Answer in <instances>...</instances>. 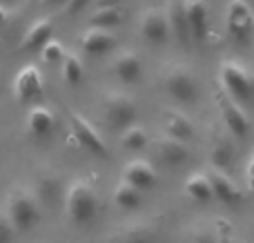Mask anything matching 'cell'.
<instances>
[{"instance_id": "obj_1", "label": "cell", "mask_w": 254, "mask_h": 243, "mask_svg": "<svg viewBox=\"0 0 254 243\" xmlns=\"http://www.w3.org/2000/svg\"><path fill=\"white\" fill-rule=\"evenodd\" d=\"M65 210L71 223L85 228L94 223L98 214V194L89 179H74L65 194Z\"/></svg>"}, {"instance_id": "obj_2", "label": "cell", "mask_w": 254, "mask_h": 243, "mask_svg": "<svg viewBox=\"0 0 254 243\" xmlns=\"http://www.w3.org/2000/svg\"><path fill=\"white\" fill-rule=\"evenodd\" d=\"M4 214L11 221L13 230L25 235L31 232L40 223V205L36 196L25 187H13L7 194V203H4Z\"/></svg>"}, {"instance_id": "obj_3", "label": "cell", "mask_w": 254, "mask_h": 243, "mask_svg": "<svg viewBox=\"0 0 254 243\" xmlns=\"http://www.w3.org/2000/svg\"><path fill=\"white\" fill-rule=\"evenodd\" d=\"M163 87L179 105H194L201 98V80L188 65H170L163 71Z\"/></svg>"}, {"instance_id": "obj_4", "label": "cell", "mask_w": 254, "mask_h": 243, "mask_svg": "<svg viewBox=\"0 0 254 243\" xmlns=\"http://www.w3.org/2000/svg\"><path fill=\"white\" fill-rule=\"evenodd\" d=\"M67 121H69L71 136L76 138V143H78L83 150H87L89 154L98 156V159H107L110 150H107L105 138L101 136V132H98L83 114H78V112H74V110H67Z\"/></svg>"}, {"instance_id": "obj_5", "label": "cell", "mask_w": 254, "mask_h": 243, "mask_svg": "<svg viewBox=\"0 0 254 243\" xmlns=\"http://www.w3.org/2000/svg\"><path fill=\"white\" fill-rule=\"evenodd\" d=\"M103 114H105V121L110 127L125 132L127 127H131L136 123L138 107L127 94L110 92L105 96V101H103Z\"/></svg>"}, {"instance_id": "obj_6", "label": "cell", "mask_w": 254, "mask_h": 243, "mask_svg": "<svg viewBox=\"0 0 254 243\" xmlns=\"http://www.w3.org/2000/svg\"><path fill=\"white\" fill-rule=\"evenodd\" d=\"M219 87L237 103H243L252 96V80L239 62L223 61L219 65Z\"/></svg>"}, {"instance_id": "obj_7", "label": "cell", "mask_w": 254, "mask_h": 243, "mask_svg": "<svg viewBox=\"0 0 254 243\" xmlns=\"http://www.w3.org/2000/svg\"><path fill=\"white\" fill-rule=\"evenodd\" d=\"M45 92L43 74L36 65H25L13 78V98L22 105H38Z\"/></svg>"}, {"instance_id": "obj_8", "label": "cell", "mask_w": 254, "mask_h": 243, "mask_svg": "<svg viewBox=\"0 0 254 243\" xmlns=\"http://www.w3.org/2000/svg\"><path fill=\"white\" fill-rule=\"evenodd\" d=\"M225 27L230 36L239 43H248L254 31V11L248 0H230L228 13H225Z\"/></svg>"}, {"instance_id": "obj_9", "label": "cell", "mask_w": 254, "mask_h": 243, "mask_svg": "<svg viewBox=\"0 0 254 243\" xmlns=\"http://www.w3.org/2000/svg\"><path fill=\"white\" fill-rule=\"evenodd\" d=\"M214 103H216V107H219V112H221V119H223L225 127H228L234 136L246 138L248 129H250V121H248L241 103H237L232 96H228L221 87L214 92Z\"/></svg>"}, {"instance_id": "obj_10", "label": "cell", "mask_w": 254, "mask_h": 243, "mask_svg": "<svg viewBox=\"0 0 254 243\" xmlns=\"http://www.w3.org/2000/svg\"><path fill=\"white\" fill-rule=\"evenodd\" d=\"M67 187L63 185L61 177L54 172H40L36 179V201H38L40 210H56L58 205H65Z\"/></svg>"}, {"instance_id": "obj_11", "label": "cell", "mask_w": 254, "mask_h": 243, "mask_svg": "<svg viewBox=\"0 0 254 243\" xmlns=\"http://www.w3.org/2000/svg\"><path fill=\"white\" fill-rule=\"evenodd\" d=\"M140 34L147 43L152 45H163L172 38L170 34V22H167V16L163 9L152 7L140 16Z\"/></svg>"}, {"instance_id": "obj_12", "label": "cell", "mask_w": 254, "mask_h": 243, "mask_svg": "<svg viewBox=\"0 0 254 243\" xmlns=\"http://www.w3.org/2000/svg\"><path fill=\"white\" fill-rule=\"evenodd\" d=\"M154 150H156L158 161L163 165H167V168H179V165H185L192 159V150H190L188 143L176 141V138H170V136L158 138L154 143Z\"/></svg>"}, {"instance_id": "obj_13", "label": "cell", "mask_w": 254, "mask_h": 243, "mask_svg": "<svg viewBox=\"0 0 254 243\" xmlns=\"http://www.w3.org/2000/svg\"><path fill=\"white\" fill-rule=\"evenodd\" d=\"M192 40H203L210 29V7L207 0H183Z\"/></svg>"}, {"instance_id": "obj_14", "label": "cell", "mask_w": 254, "mask_h": 243, "mask_svg": "<svg viewBox=\"0 0 254 243\" xmlns=\"http://www.w3.org/2000/svg\"><path fill=\"white\" fill-rule=\"evenodd\" d=\"M123 181L134 185L136 190L145 192V190H152L158 181V174L154 170V165H149L147 161L143 159H134L125 165V172H123Z\"/></svg>"}, {"instance_id": "obj_15", "label": "cell", "mask_w": 254, "mask_h": 243, "mask_svg": "<svg viewBox=\"0 0 254 243\" xmlns=\"http://www.w3.org/2000/svg\"><path fill=\"white\" fill-rule=\"evenodd\" d=\"M112 69L119 76V80H123L127 85H134L143 76V58L136 52H131V49H123L121 54H116Z\"/></svg>"}, {"instance_id": "obj_16", "label": "cell", "mask_w": 254, "mask_h": 243, "mask_svg": "<svg viewBox=\"0 0 254 243\" xmlns=\"http://www.w3.org/2000/svg\"><path fill=\"white\" fill-rule=\"evenodd\" d=\"M54 38V22L49 18H36L27 27L25 36L20 40V52H38Z\"/></svg>"}, {"instance_id": "obj_17", "label": "cell", "mask_w": 254, "mask_h": 243, "mask_svg": "<svg viewBox=\"0 0 254 243\" xmlns=\"http://www.w3.org/2000/svg\"><path fill=\"white\" fill-rule=\"evenodd\" d=\"M210 181H212V190H214V196L221 201L223 205H239L243 201V194L239 190V185L232 181V177L221 170L210 168Z\"/></svg>"}, {"instance_id": "obj_18", "label": "cell", "mask_w": 254, "mask_h": 243, "mask_svg": "<svg viewBox=\"0 0 254 243\" xmlns=\"http://www.w3.org/2000/svg\"><path fill=\"white\" fill-rule=\"evenodd\" d=\"M80 47L89 56H103L110 49L116 47V36L107 29H96V27H87L80 34Z\"/></svg>"}, {"instance_id": "obj_19", "label": "cell", "mask_w": 254, "mask_h": 243, "mask_svg": "<svg viewBox=\"0 0 254 243\" xmlns=\"http://www.w3.org/2000/svg\"><path fill=\"white\" fill-rule=\"evenodd\" d=\"M167 22H170V34L174 40L188 45L192 40V34H190V25H188V16H185V4L183 0H170L165 9Z\"/></svg>"}, {"instance_id": "obj_20", "label": "cell", "mask_w": 254, "mask_h": 243, "mask_svg": "<svg viewBox=\"0 0 254 243\" xmlns=\"http://www.w3.org/2000/svg\"><path fill=\"white\" fill-rule=\"evenodd\" d=\"M163 127H165V136L176 138V141L188 143L194 136V125L183 112L179 110H165L163 112Z\"/></svg>"}, {"instance_id": "obj_21", "label": "cell", "mask_w": 254, "mask_h": 243, "mask_svg": "<svg viewBox=\"0 0 254 243\" xmlns=\"http://www.w3.org/2000/svg\"><path fill=\"white\" fill-rule=\"evenodd\" d=\"M234 161H237V147H234V143L228 136L214 138V143L210 147V168L221 170V172L228 174L234 168Z\"/></svg>"}, {"instance_id": "obj_22", "label": "cell", "mask_w": 254, "mask_h": 243, "mask_svg": "<svg viewBox=\"0 0 254 243\" xmlns=\"http://www.w3.org/2000/svg\"><path fill=\"white\" fill-rule=\"evenodd\" d=\"M27 129H29V134H34V136H47V134H52L54 129V123H56V116H54V112L49 110L47 105H31L29 112H27Z\"/></svg>"}, {"instance_id": "obj_23", "label": "cell", "mask_w": 254, "mask_h": 243, "mask_svg": "<svg viewBox=\"0 0 254 243\" xmlns=\"http://www.w3.org/2000/svg\"><path fill=\"white\" fill-rule=\"evenodd\" d=\"M114 243H161V235L149 223H131L116 232Z\"/></svg>"}, {"instance_id": "obj_24", "label": "cell", "mask_w": 254, "mask_h": 243, "mask_svg": "<svg viewBox=\"0 0 254 243\" xmlns=\"http://www.w3.org/2000/svg\"><path fill=\"white\" fill-rule=\"evenodd\" d=\"M185 194L192 201L198 203H207L214 199V190H212V181L205 172H194L192 177H188L185 181Z\"/></svg>"}, {"instance_id": "obj_25", "label": "cell", "mask_w": 254, "mask_h": 243, "mask_svg": "<svg viewBox=\"0 0 254 243\" xmlns=\"http://www.w3.org/2000/svg\"><path fill=\"white\" fill-rule=\"evenodd\" d=\"M114 203H116V208H121V210H136L143 203V192L136 190L129 183L121 181L114 190Z\"/></svg>"}, {"instance_id": "obj_26", "label": "cell", "mask_w": 254, "mask_h": 243, "mask_svg": "<svg viewBox=\"0 0 254 243\" xmlns=\"http://www.w3.org/2000/svg\"><path fill=\"white\" fill-rule=\"evenodd\" d=\"M121 20H123L121 7H101V9H94L92 11V16H89V27L110 31L112 27L121 25Z\"/></svg>"}, {"instance_id": "obj_27", "label": "cell", "mask_w": 254, "mask_h": 243, "mask_svg": "<svg viewBox=\"0 0 254 243\" xmlns=\"http://www.w3.org/2000/svg\"><path fill=\"white\" fill-rule=\"evenodd\" d=\"M61 74H63V78H65L67 85H78L80 80H83L85 65H83L78 54H74V52L65 54V58H63V62H61Z\"/></svg>"}, {"instance_id": "obj_28", "label": "cell", "mask_w": 254, "mask_h": 243, "mask_svg": "<svg viewBox=\"0 0 254 243\" xmlns=\"http://www.w3.org/2000/svg\"><path fill=\"white\" fill-rule=\"evenodd\" d=\"M121 143H123L125 150L129 152H140L147 147L149 138H147V132H145L143 127H138V125H131V127H127L123 134H121Z\"/></svg>"}, {"instance_id": "obj_29", "label": "cell", "mask_w": 254, "mask_h": 243, "mask_svg": "<svg viewBox=\"0 0 254 243\" xmlns=\"http://www.w3.org/2000/svg\"><path fill=\"white\" fill-rule=\"evenodd\" d=\"M65 54H67L65 47H63V43H61L58 38H52L43 49H40V56H43V61L47 62V65H54V62H63Z\"/></svg>"}, {"instance_id": "obj_30", "label": "cell", "mask_w": 254, "mask_h": 243, "mask_svg": "<svg viewBox=\"0 0 254 243\" xmlns=\"http://www.w3.org/2000/svg\"><path fill=\"white\" fill-rule=\"evenodd\" d=\"M16 235L18 232L13 230L11 221L7 219V214H4V210L0 212V243H13L16 241Z\"/></svg>"}, {"instance_id": "obj_31", "label": "cell", "mask_w": 254, "mask_h": 243, "mask_svg": "<svg viewBox=\"0 0 254 243\" xmlns=\"http://www.w3.org/2000/svg\"><path fill=\"white\" fill-rule=\"evenodd\" d=\"M214 230H216V243H237L234 241V235H232V228H230V223L228 221H219L214 226Z\"/></svg>"}, {"instance_id": "obj_32", "label": "cell", "mask_w": 254, "mask_h": 243, "mask_svg": "<svg viewBox=\"0 0 254 243\" xmlns=\"http://www.w3.org/2000/svg\"><path fill=\"white\" fill-rule=\"evenodd\" d=\"M216 230L214 228H198L192 237V243H216Z\"/></svg>"}, {"instance_id": "obj_33", "label": "cell", "mask_w": 254, "mask_h": 243, "mask_svg": "<svg viewBox=\"0 0 254 243\" xmlns=\"http://www.w3.org/2000/svg\"><path fill=\"white\" fill-rule=\"evenodd\" d=\"M92 2H94V0H71V2L67 4L65 9H67L69 13H78V11H83L87 4H92Z\"/></svg>"}, {"instance_id": "obj_34", "label": "cell", "mask_w": 254, "mask_h": 243, "mask_svg": "<svg viewBox=\"0 0 254 243\" xmlns=\"http://www.w3.org/2000/svg\"><path fill=\"white\" fill-rule=\"evenodd\" d=\"M7 25H9V7L0 4V31H2Z\"/></svg>"}, {"instance_id": "obj_35", "label": "cell", "mask_w": 254, "mask_h": 243, "mask_svg": "<svg viewBox=\"0 0 254 243\" xmlns=\"http://www.w3.org/2000/svg\"><path fill=\"white\" fill-rule=\"evenodd\" d=\"M92 4H96V9H101V7H119L121 0H94Z\"/></svg>"}, {"instance_id": "obj_36", "label": "cell", "mask_w": 254, "mask_h": 243, "mask_svg": "<svg viewBox=\"0 0 254 243\" xmlns=\"http://www.w3.org/2000/svg\"><path fill=\"white\" fill-rule=\"evenodd\" d=\"M69 2H71V0H43L45 7H54V4H65V7H67Z\"/></svg>"}, {"instance_id": "obj_37", "label": "cell", "mask_w": 254, "mask_h": 243, "mask_svg": "<svg viewBox=\"0 0 254 243\" xmlns=\"http://www.w3.org/2000/svg\"><path fill=\"white\" fill-rule=\"evenodd\" d=\"M248 179H254V156L250 159V163H248Z\"/></svg>"}, {"instance_id": "obj_38", "label": "cell", "mask_w": 254, "mask_h": 243, "mask_svg": "<svg viewBox=\"0 0 254 243\" xmlns=\"http://www.w3.org/2000/svg\"><path fill=\"white\" fill-rule=\"evenodd\" d=\"M13 2H18V0H0V4H4V7H9V4H13Z\"/></svg>"}, {"instance_id": "obj_39", "label": "cell", "mask_w": 254, "mask_h": 243, "mask_svg": "<svg viewBox=\"0 0 254 243\" xmlns=\"http://www.w3.org/2000/svg\"><path fill=\"white\" fill-rule=\"evenodd\" d=\"M248 183H250V187L254 190V179H248Z\"/></svg>"}, {"instance_id": "obj_40", "label": "cell", "mask_w": 254, "mask_h": 243, "mask_svg": "<svg viewBox=\"0 0 254 243\" xmlns=\"http://www.w3.org/2000/svg\"><path fill=\"white\" fill-rule=\"evenodd\" d=\"M252 38H254V31H252Z\"/></svg>"}]
</instances>
